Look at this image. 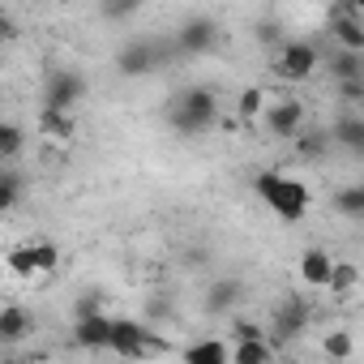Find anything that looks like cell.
I'll use <instances>...</instances> for the list:
<instances>
[{"label":"cell","mask_w":364,"mask_h":364,"mask_svg":"<svg viewBox=\"0 0 364 364\" xmlns=\"http://www.w3.org/2000/svg\"><path fill=\"white\" fill-rule=\"evenodd\" d=\"M253 193L283 219V223H300L313 210V193L304 180L287 176V171H257L253 176Z\"/></svg>","instance_id":"cell-1"},{"label":"cell","mask_w":364,"mask_h":364,"mask_svg":"<svg viewBox=\"0 0 364 364\" xmlns=\"http://www.w3.org/2000/svg\"><path fill=\"white\" fill-rule=\"evenodd\" d=\"M215 116H219V103H215V90H206V86H185L180 95H171V107H167L171 129L185 137L206 133L215 124Z\"/></svg>","instance_id":"cell-2"},{"label":"cell","mask_w":364,"mask_h":364,"mask_svg":"<svg viewBox=\"0 0 364 364\" xmlns=\"http://www.w3.org/2000/svg\"><path fill=\"white\" fill-rule=\"evenodd\" d=\"M167 343L150 330V326H141V321H133V317H116L112 321V351L120 355V360H146L150 351H163Z\"/></svg>","instance_id":"cell-3"},{"label":"cell","mask_w":364,"mask_h":364,"mask_svg":"<svg viewBox=\"0 0 364 364\" xmlns=\"http://www.w3.org/2000/svg\"><path fill=\"white\" fill-rule=\"evenodd\" d=\"M86 99L82 69H52L43 77V112H73Z\"/></svg>","instance_id":"cell-4"},{"label":"cell","mask_w":364,"mask_h":364,"mask_svg":"<svg viewBox=\"0 0 364 364\" xmlns=\"http://www.w3.org/2000/svg\"><path fill=\"white\" fill-rule=\"evenodd\" d=\"M317 65H321V56H317V48L309 39H287L279 48V56H274V73L283 82H309L317 73Z\"/></svg>","instance_id":"cell-5"},{"label":"cell","mask_w":364,"mask_h":364,"mask_svg":"<svg viewBox=\"0 0 364 364\" xmlns=\"http://www.w3.org/2000/svg\"><path fill=\"white\" fill-rule=\"evenodd\" d=\"M309 330V304L304 300H283L270 317V347H283Z\"/></svg>","instance_id":"cell-6"},{"label":"cell","mask_w":364,"mask_h":364,"mask_svg":"<svg viewBox=\"0 0 364 364\" xmlns=\"http://www.w3.org/2000/svg\"><path fill=\"white\" fill-rule=\"evenodd\" d=\"M262 124H266V133L270 137H300V129H304V103L300 99H274L270 103V112L262 116Z\"/></svg>","instance_id":"cell-7"},{"label":"cell","mask_w":364,"mask_h":364,"mask_svg":"<svg viewBox=\"0 0 364 364\" xmlns=\"http://www.w3.org/2000/svg\"><path fill=\"white\" fill-rule=\"evenodd\" d=\"M116 69H120V77H146V73H154V69H159L154 43H150V39H129V43L116 52Z\"/></svg>","instance_id":"cell-8"},{"label":"cell","mask_w":364,"mask_h":364,"mask_svg":"<svg viewBox=\"0 0 364 364\" xmlns=\"http://www.w3.org/2000/svg\"><path fill=\"white\" fill-rule=\"evenodd\" d=\"M112 321L116 317H86V321H73V347L77 351H112Z\"/></svg>","instance_id":"cell-9"},{"label":"cell","mask_w":364,"mask_h":364,"mask_svg":"<svg viewBox=\"0 0 364 364\" xmlns=\"http://www.w3.org/2000/svg\"><path fill=\"white\" fill-rule=\"evenodd\" d=\"M330 35H334V43H338L343 52L364 56V26H360V18H355L351 9H334V14H330Z\"/></svg>","instance_id":"cell-10"},{"label":"cell","mask_w":364,"mask_h":364,"mask_svg":"<svg viewBox=\"0 0 364 364\" xmlns=\"http://www.w3.org/2000/svg\"><path fill=\"white\" fill-rule=\"evenodd\" d=\"M215 31H219V26H215L210 18H189L185 26L176 31V48H180V52H189V56L210 52V48H215Z\"/></svg>","instance_id":"cell-11"},{"label":"cell","mask_w":364,"mask_h":364,"mask_svg":"<svg viewBox=\"0 0 364 364\" xmlns=\"http://www.w3.org/2000/svg\"><path fill=\"white\" fill-rule=\"evenodd\" d=\"M300 279H304L309 287H326V291H330L334 257H330L326 249H304V257H300Z\"/></svg>","instance_id":"cell-12"},{"label":"cell","mask_w":364,"mask_h":364,"mask_svg":"<svg viewBox=\"0 0 364 364\" xmlns=\"http://www.w3.org/2000/svg\"><path fill=\"white\" fill-rule=\"evenodd\" d=\"M35 129H39V137H43V141H56V146H65V141L77 133V120H73V112H43V107H39V120H35Z\"/></svg>","instance_id":"cell-13"},{"label":"cell","mask_w":364,"mask_h":364,"mask_svg":"<svg viewBox=\"0 0 364 364\" xmlns=\"http://www.w3.org/2000/svg\"><path fill=\"white\" fill-rule=\"evenodd\" d=\"M240 296H245L240 279H215L206 287V313H228V309L240 304Z\"/></svg>","instance_id":"cell-14"},{"label":"cell","mask_w":364,"mask_h":364,"mask_svg":"<svg viewBox=\"0 0 364 364\" xmlns=\"http://www.w3.org/2000/svg\"><path fill=\"white\" fill-rule=\"evenodd\" d=\"M185 364H232V347L223 338H198L185 347Z\"/></svg>","instance_id":"cell-15"},{"label":"cell","mask_w":364,"mask_h":364,"mask_svg":"<svg viewBox=\"0 0 364 364\" xmlns=\"http://www.w3.org/2000/svg\"><path fill=\"white\" fill-rule=\"evenodd\" d=\"M334 141L343 146V150H351V154H364V116H338V124H334Z\"/></svg>","instance_id":"cell-16"},{"label":"cell","mask_w":364,"mask_h":364,"mask_svg":"<svg viewBox=\"0 0 364 364\" xmlns=\"http://www.w3.org/2000/svg\"><path fill=\"white\" fill-rule=\"evenodd\" d=\"M270 355H274L270 338H245L232 347V364H270Z\"/></svg>","instance_id":"cell-17"},{"label":"cell","mask_w":364,"mask_h":364,"mask_svg":"<svg viewBox=\"0 0 364 364\" xmlns=\"http://www.w3.org/2000/svg\"><path fill=\"white\" fill-rule=\"evenodd\" d=\"M270 95L262 90V86H249V90H240V103H236V112H240V120H257V116H266L270 112Z\"/></svg>","instance_id":"cell-18"},{"label":"cell","mask_w":364,"mask_h":364,"mask_svg":"<svg viewBox=\"0 0 364 364\" xmlns=\"http://www.w3.org/2000/svg\"><path fill=\"white\" fill-rule=\"evenodd\" d=\"M5 270H9V274H18V279L39 274V266H35V245H14V249L5 253Z\"/></svg>","instance_id":"cell-19"},{"label":"cell","mask_w":364,"mask_h":364,"mask_svg":"<svg viewBox=\"0 0 364 364\" xmlns=\"http://www.w3.org/2000/svg\"><path fill=\"white\" fill-rule=\"evenodd\" d=\"M26 330H31V317L22 309H0V338L5 343H18Z\"/></svg>","instance_id":"cell-20"},{"label":"cell","mask_w":364,"mask_h":364,"mask_svg":"<svg viewBox=\"0 0 364 364\" xmlns=\"http://www.w3.org/2000/svg\"><path fill=\"white\" fill-rule=\"evenodd\" d=\"M334 210L347 215V219H360L364 215V185H347L334 193Z\"/></svg>","instance_id":"cell-21"},{"label":"cell","mask_w":364,"mask_h":364,"mask_svg":"<svg viewBox=\"0 0 364 364\" xmlns=\"http://www.w3.org/2000/svg\"><path fill=\"white\" fill-rule=\"evenodd\" d=\"M334 77H338V86L364 82V65H360V56H351V52H338V56H334Z\"/></svg>","instance_id":"cell-22"},{"label":"cell","mask_w":364,"mask_h":364,"mask_svg":"<svg viewBox=\"0 0 364 364\" xmlns=\"http://www.w3.org/2000/svg\"><path fill=\"white\" fill-rule=\"evenodd\" d=\"M355 351V338L347 334V330H330L326 338H321V355H330V360H347Z\"/></svg>","instance_id":"cell-23"},{"label":"cell","mask_w":364,"mask_h":364,"mask_svg":"<svg viewBox=\"0 0 364 364\" xmlns=\"http://www.w3.org/2000/svg\"><path fill=\"white\" fill-rule=\"evenodd\" d=\"M22 141H26V133H22L18 120H5V124H0V159H18Z\"/></svg>","instance_id":"cell-24"},{"label":"cell","mask_w":364,"mask_h":364,"mask_svg":"<svg viewBox=\"0 0 364 364\" xmlns=\"http://www.w3.org/2000/svg\"><path fill=\"white\" fill-rule=\"evenodd\" d=\"M86 317H103V291L90 287L73 300V321H86Z\"/></svg>","instance_id":"cell-25"},{"label":"cell","mask_w":364,"mask_h":364,"mask_svg":"<svg viewBox=\"0 0 364 364\" xmlns=\"http://www.w3.org/2000/svg\"><path fill=\"white\" fill-rule=\"evenodd\" d=\"M360 283V266L355 262H334V279H330V291L334 296H343V291H351Z\"/></svg>","instance_id":"cell-26"},{"label":"cell","mask_w":364,"mask_h":364,"mask_svg":"<svg viewBox=\"0 0 364 364\" xmlns=\"http://www.w3.org/2000/svg\"><path fill=\"white\" fill-rule=\"evenodd\" d=\"M22 198V176L18 171H0V210H14Z\"/></svg>","instance_id":"cell-27"},{"label":"cell","mask_w":364,"mask_h":364,"mask_svg":"<svg viewBox=\"0 0 364 364\" xmlns=\"http://www.w3.org/2000/svg\"><path fill=\"white\" fill-rule=\"evenodd\" d=\"M35 245V266H39V274H56V266H60V249L52 245V240H31Z\"/></svg>","instance_id":"cell-28"},{"label":"cell","mask_w":364,"mask_h":364,"mask_svg":"<svg viewBox=\"0 0 364 364\" xmlns=\"http://www.w3.org/2000/svg\"><path fill=\"white\" fill-rule=\"evenodd\" d=\"M296 150H300L304 159H321V154H326V133H300V137H296Z\"/></svg>","instance_id":"cell-29"},{"label":"cell","mask_w":364,"mask_h":364,"mask_svg":"<svg viewBox=\"0 0 364 364\" xmlns=\"http://www.w3.org/2000/svg\"><path fill=\"white\" fill-rule=\"evenodd\" d=\"M245 338H270V334L253 321H236V343H245Z\"/></svg>","instance_id":"cell-30"},{"label":"cell","mask_w":364,"mask_h":364,"mask_svg":"<svg viewBox=\"0 0 364 364\" xmlns=\"http://www.w3.org/2000/svg\"><path fill=\"white\" fill-rule=\"evenodd\" d=\"M5 364H18V360H5Z\"/></svg>","instance_id":"cell-31"}]
</instances>
